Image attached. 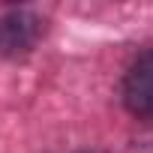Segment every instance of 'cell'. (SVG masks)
I'll list each match as a JSON object with an SVG mask.
<instances>
[{"label":"cell","mask_w":153,"mask_h":153,"mask_svg":"<svg viewBox=\"0 0 153 153\" xmlns=\"http://www.w3.org/2000/svg\"><path fill=\"white\" fill-rule=\"evenodd\" d=\"M123 105L138 120L153 123V51H144L123 75Z\"/></svg>","instance_id":"1"},{"label":"cell","mask_w":153,"mask_h":153,"mask_svg":"<svg viewBox=\"0 0 153 153\" xmlns=\"http://www.w3.org/2000/svg\"><path fill=\"white\" fill-rule=\"evenodd\" d=\"M42 36V21L33 12H9L0 18V54L6 57H21L27 54Z\"/></svg>","instance_id":"2"},{"label":"cell","mask_w":153,"mask_h":153,"mask_svg":"<svg viewBox=\"0 0 153 153\" xmlns=\"http://www.w3.org/2000/svg\"><path fill=\"white\" fill-rule=\"evenodd\" d=\"M84 153H93V150H84Z\"/></svg>","instance_id":"3"}]
</instances>
